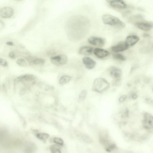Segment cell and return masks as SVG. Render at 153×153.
<instances>
[{"label": "cell", "instance_id": "cell-8", "mask_svg": "<svg viewBox=\"0 0 153 153\" xmlns=\"http://www.w3.org/2000/svg\"><path fill=\"white\" fill-rule=\"evenodd\" d=\"M135 25L139 29L144 31H150L152 28V23L147 22H136Z\"/></svg>", "mask_w": 153, "mask_h": 153}, {"label": "cell", "instance_id": "cell-29", "mask_svg": "<svg viewBox=\"0 0 153 153\" xmlns=\"http://www.w3.org/2000/svg\"><path fill=\"white\" fill-rule=\"evenodd\" d=\"M6 44L9 45V46H13L14 45V43L12 42L11 41L7 42L6 43Z\"/></svg>", "mask_w": 153, "mask_h": 153}, {"label": "cell", "instance_id": "cell-24", "mask_svg": "<svg viewBox=\"0 0 153 153\" xmlns=\"http://www.w3.org/2000/svg\"><path fill=\"white\" fill-rule=\"evenodd\" d=\"M87 94V91L86 90H84L81 92L79 94V100L80 101H82L84 100Z\"/></svg>", "mask_w": 153, "mask_h": 153}, {"label": "cell", "instance_id": "cell-7", "mask_svg": "<svg viewBox=\"0 0 153 153\" xmlns=\"http://www.w3.org/2000/svg\"><path fill=\"white\" fill-rule=\"evenodd\" d=\"M88 42L90 44L99 47H102L105 44V41L101 38L92 36L88 39Z\"/></svg>", "mask_w": 153, "mask_h": 153}, {"label": "cell", "instance_id": "cell-12", "mask_svg": "<svg viewBox=\"0 0 153 153\" xmlns=\"http://www.w3.org/2000/svg\"><path fill=\"white\" fill-rule=\"evenodd\" d=\"M82 61L85 67L89 69H91L95 67L96 62L89 57H84L83 58Z\"/></svg>", "mask_w": 153, "mask_h": 153}, {"label": "cell", "instance_id": "cell-11", "mask_svg": "<svg viewBox=\"0 0 153 153\" xmlns=\"http://www.w3.org/2000/svg\"><path fill=\"white\" fill-rule=\"evenodd\" d=\"M139 40V38L137 36L130 35L126 37L125 42L130 48L134 46Z\"/></svg>", "mask_w": 153, "mask_h": 153}, {"label": "cell", "instance_id": "cell-20", "mask_svg": "<svg viewBox=\"0 0 153 153\" xmlns=\"http://www.w3.org/2000/svg\"><path fill=\"white\" fill-rule=\"evenodd\" d=\"M52 153H61L59 145L54 144L51 145L50 147Z\"/></svg>", "mask_w": 153, "mask_h": 153}, {"label": "cell", "instance_id": "cell-30", "mask_svg": "<svg viewBox=\"0 0 153 153\" xmlns=\"http://www.w3.org/2000/svg\"><path fill=\"white\" fill-rule=\"evenodd\" d=\"M132 98L134 99H136L138 98V95L136 94L135 93L132 96Z\"/></svg>", "mask_w": 153, "mask_h": 153}, {"label": "cell", "instance_id": "cell-31", "mask_svg": "<svg viewBox=\"0 0 153 153\" xmlns=\"http://www.w3.org/2000/svg\"><path fill=\"white\" fill-rule=\"evenodd\" d=\"M143 36L144 37H150V36L148 34L145 33L143 34Z\"/></svg>", "mask_w": 153, "mask_h": 153}, {"label": "cell", "instance_id": "cell-14", "mask_svg": "<svg viewBox=\"0 0 153 153\" xmlns=\"http://www.w3.org/2000/svg\"><path fill=\"white\" fill-rule=\"evenodd\" d=\"M93 52L96 57L100 58L106 57L109 54V52L107 51L100 48L95 49Z\"/></svg>", "mask_w": 153, "mask_h": 153}, {"label": "cell", "instance_id": "cell-13", "mask_svg": "<svg viewBox=\"0 0 153 153\" xmlns=\"http://www.w3.org/2000/svg\"><path fill=\"white\" fill-rule=\"evenodd\" d=\"M94 50L92 47L88 46L81 47L79 50V53L82 55L88 56L91 55L93 53Z\"/></svg>", "mask_w": 153, "mask_h": 153}, {"label": "cell", "instance_id": "cell-3", "mask_svg": "<svg viewBox=\"0 0 153 153\" xmlns=\"http://www.w3.org/2000/svg\"><path fill=\"white\" fill-rule=\"evenodd\" d=\"M109 86V83L105 79L102 78H98L94 81L92 90L98 93H102L108 89Z\"/></svg>", "mask_w": 153, "mask_h": 153}, {"label": "cell", "instance_id": "cell-28", "mask_svg": "<svg viewBox=\"0 0 153 153\" xmlns=\"http://www.w3.org/2000/svg\"><path fill=\"white\" fill-rule=\"evenodd\" d=\"M5 26L4 23L3 21L0 20V30L2 29Z\"/></svg>", "mask_w": 153, "mask_h": 153}, {"label": "cell", "instance_id": "cell-16", "mask_svg": "<svg viewBox=\"0 0 153 153\" xmlns=\"http://www.w3.org/2000/svg\"><path fill=\"white\" fill-rule=\"evenodd\" d=\"M36 78L35 75L30 74L22 75L18 77L19 80L24 82H30L35 80Z\"/></svg>", "mask_w": 153, "mask_h": 153}, {"label": "cell", "instance_id": "cell-5", "mask_svg": "<svg viewBox=\"0 0 153 153\" xmlns=\"http://www.w3.org/2000/svg\"><path fill=\"white\" fill-rule=\"evenodd\" d=\"M153 117L150 113L145 112L143 116V125L145 129L150 130L153 127Z\"/></svg>", "mask_w": 153, "mask_h": 153}, {"label": "cell", "instance_id": "cell-9", "mask_svg": "<svg viewBox=\"0 0 153 153\" xmlns=\"http://www.w3.org/2000/svg\"><path fill=\"white\" fill-rule=\"evenodd\" d=\"M129 48V46L126 44L125 42H122L112 46L111 48V50L113 52H118L124 51L128 50Z\"/></svg>", "mask_w": 153, "mask_h": 153}, {"label": "cell", "instance_id": "cell-6", "mask_svg": "<svg viewBox=\"0 0 153 153\" xmlns=\"http://www.w3.org/2000/svg\"><path fill=\"white\" fill-rule=\"evenodd\" d=\"M14 14V11L12 7H5L0 9V17L3 18H10Z\"/></svg>", "mask_w": 153, "mask_h": 153}, {"label": "cell", "instance_id": "cell-23", "mask_svg": "<svg viewBox=\"0 0 153 153\" xmlns=\"http://www.w3.org/2000/svg\"><path fill=\"white\" fill-rule=\"evenodd\" d=\"M17 63L19 66L21 67H26L27 65V64L25 60L22 58H20L17 60Z\"/></svg>", "mask_w": 153, "mask_h": 153}, {"label": "cell", "instance_id": "cell-1", "mask_svg": "<svg viewBox=\"0 0 153 153\" xmlns=\"http://www.w3.org/2000/svg\"><path fill=\"white\" fill-rule=\"evenodd\" d=\"M77 21L75 22L74 17L73 18L74 20L75 21V24H74L70 20L69 22H68V34L69 36L71 34H75L74 36L75 37V34L76 35V39H81L84 36L88 30V21L87 19H85L84 21L85 18L83 17H79V21L78 20V16L76 17Z\"/></svg>", "mask_w": 153, "mask_h": 153}, {"label": "cell", "instance_id": "cell-25", "mask_svg": "<svg viewBox=\"0 0 153 153\" xmlns=\"http://www.w3.org/2000/svg\"><path fill=\"white\" fill-rule=\"evenodd\" d=\"M0 65L4 67H7L8 65V63L5 60L0 58Z\"/></svg>", "mask_w": 153, "mask_h": 153}, {"label": "cell", "instance_id": "cell-22", "mask_svg": "<svg viewBox=\"0 0 153 153\" xmlns=\"http://www.w3.org/2000/svg\"><path fill=\"white\" fill-rule=\"evenodd\" d=\"M54 142L60 146H63L64 144V141L63 140L59 138H55L54 139Z\"/></svg>", "mask_w": 153, "mask_h": 153}, {"label": "cell", "instance_id": "cell-21", "mask_svg": "<svg viewBox=\"0 0 153 153\" xmlns=\"http://www.w3.org/2000/svg\"><path fill=\"white\" fill-rule=\"evenodd\" d=\"M113 57L115 59L124 61L126 60V58L122 54L119 53L114 54H113Z\"/></svg>", "mask_w": 153, "mask_h": 153}, {"label": "cell", "instance_id": "cell-10", "mask_svg": "<svg viewBox=\"0 0 153 153\" xmlns=\"http://www.w3.org/2000/svg\"><path fill=\"white\" fill-rule=\"evenodd\" d=\"M109 5L114 8L124 9L127 7L126 4L123 1L120 0H113L109 1Z\"/></svg>", "mask_w": 153, "mask_h": 153}, {"label": "cell", "instance_id": "cell-19", "mask_svg": "<svg viewBox=\"0 0 153 153\" xmlns=\"http://www.w3.org/2000/svg\"><path fill=\"white\" fill-rule=\"evenodd\" d=\"M71 77L68 75H65L62 77L59 81V84L61 85L65 84L71 80Z\"/></svg>", "mask_w": 153, "mask_h": 153}, {"label": "cell", "instance_id": "cell-18", "mask_svg": "<svg viewBox=\"0 0 153 153\" xmlns=\"http://www.w3.org/2000/svg\"><path fill=\"white\" fill-rule=\"evenodd\" d=\"M45 63V60L37 58H33L31 62V63L36 65H43Z\"/></svg>", "mask_w": 153, "mask_h": 153}, {"label": "cell", "instance_id": "cell-26", "mask_svg": "<svg viewBox=\"0 0 153 153\" xmlns=\"http://www.w3.org/2000/svg\"><path fill=\"white\" fill-rule=\"evenodd\" d=\"M127 98V96L126 95H123L120 97L119 99V101L120 103H122L125 101Z\"/></svg>", "mask_w": 153, "mask_h": 153}, {"label": "cell", "instance_id": "cell-27", "mask_svg": "<svg viewBox=\"0 0 153 153\" xmlns=\"http://www.w3.org/2000/svg\"><path fill=\"white\" fill-rule=\"evenodd\" d=\"M9 58L12 59H14L15 58V55L14 53L13 52H11L9 54Z\"/></svg>", "mask_w": 153, "mask_h": 153}, {"label": "cell", "instance_id": "cell-4", "mask_svg": "<svg viewBox=\"0 0 153 153\" xmlns=\"http://www.w3.org/2000/svg\"><path fill=\"white\" fill-rule=\"evenodd\" d=\"M51 62L55 65L57 66L65 65L67 63L68 58L65 54H60L53 57L51 58Z\"/></svg>", "mask_w": 153, "mask_h": 153}, {"label": "cell", "instance_id": "cell-17", "mask_svg": "<svg viewBox=\"0 0 153 153\" xmlns=\"http://www.w3.org/2000/svg\"><path fill=\"white\" fill-rule=\"evenodd\" d=\"M36 136L38 139L45 143L46 142L47 139L50 137V135L46 133H39L37 134Z\"/></svg>", "mask_w": 153, "mask_h": 153}, {"label": "cell", "instance_id": "cell-2", "mask_svg": "<svg viewBox=\"0 0 153 153\" xmlns=\"http://www.w3.org/2000/svg\"><path fill=\"white\" fill-rule=\"evenodd\" d=\"M104 23L111 26H116L119 28L125 27V24L116 17L112 15L107 14L103 15L102 17Z\"/></svg>", "mask_w": 153, "mask_h": 153}, {"label": "cell", "instance_id": "cell-15", "mask_svg": "<svg viewBox=\"0 0 153 153\" xmlns=\"http://www.w3.org/2000/svg\"><path fill=\"white\" fill-rule=\"evenodd\" d=\"M122 71L117 67H112L111 69L110 75L112 78L118 80L122 76Z\"/></svg>", "mask_w": 153, "mask_h": 153}]
</instances>
